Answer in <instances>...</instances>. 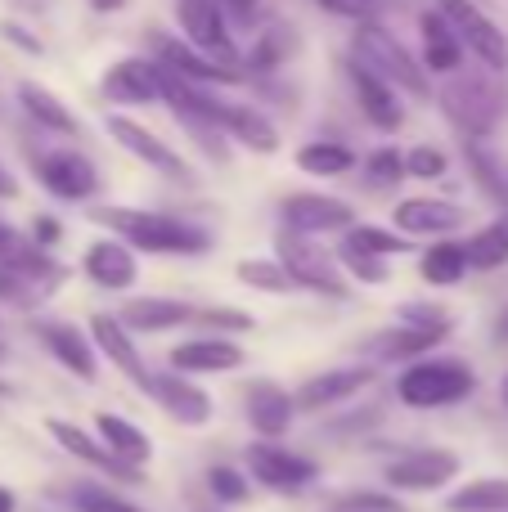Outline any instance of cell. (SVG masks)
I'll return each mask as SVG.
<instances>
[{"instance_id": "1", "label": "cell", "mask_w": 508, "mask_h": 512, "mask_svg": "<svg viewBox=\"0 0 508 512\" xmlns=\"http://www.w3.org/2000/svg\"><path fill=\"white\" fill-rule=\"evenodd\" d=\"M90 221L113 230L122 243L149 256H203L212 248V234L194 221H180L167 212H144V207H95Z\"/></svg>"}, {"instance_id": "6", "label": "cell", "mask_w": 508, "mask_h": 512, "mask_svg": "<svg viewBox=\"0 0 508 512\" xmlns=\"http://www.w3.org/2000/svg\"><path fill=\"white\" fill-rule=\"evenodd\" d=\"M176 23H180V36H185L194 50L212 54L216 63L243 68V54H239V45H234V23L225 18L221 0H176Z\"/></svg>"}, {"instance_id": "54", "label": "cell", "mask_w": 508, "mask_h": 512, "mask_svg": "<svg viewBox=\"0 0 508 512\" xmlns=\"http://www.w3.org/2000/svg\"><path fill=\"white\" fill-rule=\"evenodd\" d=\"M18 194V185H14V176H9L5 167H0V198H14Z\"/></svg>"}, {"instance_id": "50", "label": "cell", "mask_w": 508, "mask_h": 512, "mask_svg": "<svg viewBox=\"0 0 508 512\" xmlns=\"http://www.w3.org/2000/svg\"><path fill=\"white\" fill-rule=\"evenodd\" d=\"M0 36H5L9 45H18V50H27V54H41V50H45L36 36H27V27L14 23V18H5V23H0Z\"/></svg>"}, {"instance_id": "30", "label": "cell", "mask_w": 508, "mask_h": 512, "mask_svg": "<svg viewBox=\"0 0 508 512\" xmlns=\"http://www.w3.org/2000/svg\"><path fill=\"white\" fill-rule=\"evenodd\" d=\"M95 427H99V441H104L122 463H135V468H144V463L153 459V441L135 423H126L122 414H99Z\"/></svg>"}, {"instance_id": "3", "label": "cell", "mask_w": 508, "mask_h": 512, "mask_svg": "<svg viewBox=\"0 0 508 512\" xmlns=\"http://www.w3.org/2000/svg\"><path fill=\"white\" fill-rule=\"evenodd\" d=\"M477 391V373L455 355H423L396 378V400L405 409H446Z\"/></svg>"}, {"instance_id": "13", "label": "cell", "mask_w": 508, "mask_h": 512, "mask_svg": "<svg viewBox=\"0 0 508 512\" xmlns=\"http://www.w3.org/2000/svg\"><path fill=\"white\" fill-rule=\"evenodd\" d=\"M279 221H284V230L320 239V234H338V230L347 234L356 225V207L333 194H288L279 203Z\"/></svg>"}, {"instance_id": "23", "label": "cell", "mask_w": 508, "mask_h": 512, "mask_svg": "<svg viewBox=\"0 0 508 512\" xmlns=\"http://www.w3.org/2000/svg\"><path fill=\"white\" fill-rule=\"evenodd\" d=\"M297 418V396H288L279 382H252L248 387V427L261 441H279Z\"/></svg>"}, {"instance_id": "39", "label": "cell", "mask_w": 508, "mask_h": 512, "mask_svg": "<svg viewBox=\"0 0 508 512\" xmlns=\"http://www.w3.org/2000/svg\"><path fill=\"white\" fill-rule=\"evenodd\" d=\"M338 261H342V270H347L356 283H365V288H378V283L392 279V270L383 265L387 256H374V252L356 248V243H347V239L338 243Z\"/></svg>"}, {"instance_id": "46", "label": "cell", "mask_w": 508, "mask_h": 512, "mask_svg": "<svg viewBox=\"0 0 508 512\" xmlns=\"http://www.w3.org/2000/svg\"><path fill=\"white\" fill-rule=\"evenodd\" d=\"M194 324L212 328V333H248L252 328V315H243V310H225V306H203L194 310Z\"/></svg>"}, {"instance_id": "32", "label": "cell", "mask_w": 508, "mask_h": 512, "mask_svg": "<svg viewBox=\"0 0 508 512\" xmlns=\"http://www.w3.org/2000/svg\"><path fill=\"white\" fill-rule=\"evenodd\" d=\"M297 50V36H293V27H284V23H270L266 32H257V41H252V50L243 54V68L248 72H279L288 63V54Z\"/></svg>"}, {"instance_id": "31", "label": "cell", "mask_w": 508, "mask_h": 512, "mask_svg": "<svg viewBox=\"0 0 508 512\" xmlns=\"http://www.w3.org/2000/svg\"><path fill=\"white\" fill-rule=\"evenodd\" d=\"M419 274H423V283H432V288H455V283L468 274V248L459 239H437L428 252H423Z\"/></svg>"}, {"instance_id": "27", "label": "cell", "mask_w": 508, "mask_h": 512, "mask_svg": "<svg viewBox=\"0 0 508 512\" xmlns=\"http://www.w3.org/2000/svg\"><path fill=\"white\" fill-rule=\"evenodd\" d=\"M122 319L131 333H167V328H180L194 319V306L176 297H140V301H126L122 306Z\"/></svg>"}, {"instance_id": "38", "label": "cell", "mask_w": 508, "mask_h": 512, "mask_svg": "<svg viewBox=\"0 0 508 512\" xmlns=\"http://www.w3.org/2000/svg\"><path fill=\"white\" fill-rule=\"evenodd\" d=\"M342 239L356 243V248H365V252H374V256H401V252L414 248L410 234H396V230H387V225H365V221H356Z\"/></svg>"}, {"instance_id": "15", "label": "cell", "mask_w": 508, "mask_h": 512, "mask_svg": "<svg viewBox=\"0 0 508 512\" xmlns=\"http://www.w3.org/2000/svg\"><path fill=\"white\" fill-rule=\"evenodd\" d=\"M347 81L351 90H356V104L360 113L369 117V126H378V131H401L405 126V108H401V90L392 86L387 77H378L374 68H365L360 59H351L347 54Z\"/></svg>"}, {"instance_id": "34", "label": "cell", "mask_w": 508, "mask_h": 512, "mask_svg": "<svg viewBox=\"0 0 508 512\" xmlns=\"http://www.w3.org/2000/svg\"><path fill=\"white\" fill-rule=\"evenodd\" d=\"M464 248H468V270H482V274L504 270V265H508V216L482 225V230H477Z\"/></svg>"}, {"instance_id": "8", "label": "cell", "mask_w": 508, "mask_h": 512, "mask_svg": "<svg viewBox=\"0 0 508 512\" xmlns=\"http://www.w3.org/2000/svg\"><path fill=\"white\" fill-rule=\"evenodd\" d=\"M243 459H248V477L257 486L275 490V495H302L320 477V468L311 459H302V454H293L288 445H275V441H252Z\"/></svg>"}, {"instance_id": "11", "label": "cell", "mask_w": 508, "mask_h": 512, "mask_svg": "<svg viewBox=\"0 0 508 512\" xmlns=\"http://www.w3.org/2000/svg\"><path fill=\"white\" fill-rule=\"evenodd\" d=\"M108 135H113L117 144H122L131 158H140L144 167H153V171H162L167 180H194V171H189V162L180 158L176 149H171L162 135H153L144 122H135V117H126V113H108Z\"/></svg>"}, {"instance_id": "42", "label": "cell", "mask_w": 508, "mask_h": 512, "mask_svg": "<svg viewBox=\"0 0 508 512\" xmlns=\"http://www.w3.org/2000/svg\"><path fill=\"white\" fill-rule=\"evenodd\" d=\"M450 171V158L437 149V144H414L405 153V176L410 180H441Z\"/></svg>"}, {"instance_id": "33", "label": "cell", "mask_w": 508, "mask_h": 512, "mask_svg": "<svg viewBox=\"0 0 508 512\" xmlns=\"http://www.w3.org/2000/svg\"><path fill=\"white\" fill-rule=\"evenodd\" d=\"M464 158H468L473 180L482 185V194L491 198V203L508 207V171H504V162L486 149V140H464Z\"/></svg>"}, {"instance_id": "22", "label": "cell", "mask_w": 508, "mask_h": 512, "mask_svg": "<svg viewBox=\"0 0 508 512\" xmlns=\"http://www.w3.org/2000/svg\"><path fill=\"white\" fill-rule=\"evenodd\" d=\"M81 270L90 274V283H99V288L108 292H126L135 279H140V265H135V248L131 243H122L113 234V239H95L81 256Z\"/></svg>"}, {"instance_id": "48", "label": "cell", "mask_w": 508, "mask_h": 512, "mask_svg": "<svg viewBox=\"0 0 508 512\" xmlns=\"http://www.w3.org/2000/svg\"><path fill=\"white\" fill-rule=\"evenodd\" d=\"M396 324H414V328H455V319L441 306H423V301H405L396 310Z\"/></svg>"}, {"instance_id": "21", "label": "cell", "mask_w": 508, "mask_h": 512, "mask_svg": "<svg viewBox=\"0 0 508 512\" xmlns=\"http://www.w3.org/2000/svg\"><path fill=\"white\" fill-rule=\"evenodd\" d=\"M90 337H95L99 355H108V364H117V369H122L135 387L149 391L153 373L144 369V355H140V346H135V333L122 324V319L104 315V310H99V315H90Z\"/></svg>"}, {"instance_id": "4", "label": "cell", "mask_w": 508, "mask_h": 512, "mask_svg": "<svg viewBox=\"0 0 508 512\" xmlns=\"http://www.w3.org/2000/svg\"><path fill=\"white\" fill-rule=\"evenodd\" d=\"M351 59H360L365 68H374L378 77H387L396 90L414 99H428L432 95V81H428V68L396 41V32H387L378 18H365V23L351 27Z\"/></svg>"}, {"instance_id": "18", "label": "cell", "mask_w": 508, "mask_h": 512, "mask_svg": "<svg viewBox=\"0 0 508 512\" xmlns=\"http://www.w3.org/2000/svg\"><path fill=\"white\" fill-rule=\"evenodd\" d=\"M149 396L158 400V405L167 409L180 427H207V423H212V414H216L212 396H207V391L198 387L189 373H153Z\"/></svg>"}, {"instance_id": "29", "label": "cell", "mask_w": 508, "mask_h": 512, "mask_svg": "<svg viewBox=\"0 0 508 512\" xmlns=\"http://www.w3.org/2000/svg\"><path fill=\"white\" fill-rule=\"evenodd\" d=\"M450 337V328H414V324H396L392 333H378V355L383 360H423L432 355L441 342Z\"/></svg>"}, {"instance_id": "49", "label": "cell", "mask_w": 508, "mask_h": 512, "mask_svg": "<svg viewBox=\"0 0 508 512\" xmlns=\"http://www.w3.org/2000/svg\"><path fill=\"white\" fill-rule=\"evenodd\" d=\"M221 9L234 27H252L261 18V0H221Z\"/></svg>"}, {"instance_id": "5", "label": "cell", "mask_w": 508, "mask_h": 512, "mask_svg": "<svg viewBox=\"0 0 508 512\" xmlns=\"http://www.w3.org/2000/svg\"><path fill=\"white\" fill-rule=\"evenodd\" d=\"M275 256L297 279V288H311V292H324V297H333V301H347L351 283H347V274H342L338 252H324V243H315L311 234L279 230L275 234Z\"/></svg>"}, {"instance_id": "57", "label": "cell", "mask_w": 508, "mask_h": 512, "mask_svg": "<svg viewBox=\"0 0 508 512\" xmlns=\"http://www.w3.org/2000/svg\"><path fill=\"white\" fill-rule=\"evenodd\" d=\"M500 400H504V405H508V373H504V378H500Z\"/></svg>"}, {"instance_id": "55", "label": "cell", "mask_w": 508, "mask_h": 512, "mask_svg": "<svg viewBox=\"0 0 508 512\" xmlns=\"http://www.w3.org/2000/svg\"><path fill=\"white\" fill-rule=\"evenodd\" d=\"M0 512H18V499H14V490H5V486H0Z\"/></svg>"}, {"instance_id": "47", "label": "cell", "mask_w": 508, "mask_h": 512, "mask_svg": "<svg viewBox=\"0 0 508 512\" xmlns=\"http://www.w3.org/2000/svg\"><path fill=\"white\" fill-rule=\"evenodd\" d=\"M324 14H338V18H351V23H365V18H378L396 5V0H315Z\"/></svg>"}, {"instance_id": "37", "label": "cell", "mask_w": 508, "mask_h": 512, "mask_svg": "<svg viewBox=\"0 0 508 512\" xmlns=\"http://www.w3.org/2000/svg\"><path fill=\"white\" fill-rule=\"evenodd\" d=\"M234 279L239 283H248V288H257V292H288V288H297V279L284 270V261H270V256H248V261H239L234 265Z\"/></svg>"}, {"instance_id": "9", "label": "cell", "mask_w": 508, "mask_h": 512, "mask_svg": "<svg viewBox=\"0 0 508 512\" xmlns=\"http://www.w3.org/2000/svg\"><path fill=\"white\" fill-rule=\"evenodd\" d=\"M32 171L59 203H86L99 194V171L77 149H45L32 158Z\"/></svg>"}, {"instance_id": "25", "label": "cell", "mask_w": 508, "mask_h": 512, "mask_svg": "<svg viewBox=\"0 0 508 512\" xmlns=\"http://www.w3.org/2000/svg\"><path fill=\"white\" fill-rule=\"evenodd\" d=\"M171 369L176 373H230L243 364V346L230 342V337H194V342L176 346V351L167 355Z\"/></svg>"}, {"instance_id": "45", "label": "cell", "mask_w": 508, "mask_h": 512, "mask_svg": "<svg viewBox=\"0 0 508 512\" xmlns=\"http://www.w3.org/2000/svg\"><path fill=\"white\" fill-rule=\"evenodd\" d=\"M72 504H77V512H144V508H135L131 499L113 495L108 486H77L72 490Z\"/></svg>"}, {"instance_id": "26", "label": "cell", "mask_w": 508, "mask_h": 512, "mask_svg": "<svg viewBox=\"0 0 508 512\" xmlns=\"http://www.w3.org/2000/svg\"><path fill=\"white\" fill-rule=\"evenodd\" d=\"M216 122H221V131L230 135V140H239L243 149H252V153H279V131H275V122H270L261 108L230 104V99H225Z\"/></svg>"}, {"instance_id": "12", "label": "cell", "mask_w": 508, "mask_h": 512, "mask_svg": "<svg viewBox=\"0 0 508 512\" xmlns=\"http://www.w3.org/2000/svg\"><path fill=\"white\" fill-rule=\"evenodd\" d=\"M455 477H459V454L450 450H405L383 472V481L396 495H428V490H441Z\"/></svg>"}, {"instance_id": "52", "label": "cell", "mask_w": 508, "mask_h": 512, "mask_svg": "<svg viewBox=\"0 0 508 512\" xmlns=\"http://www.w3.org/2000/svg\"><path fill=\"white\" fill-rule=\"evenodd\" d=\"M23 243H27V239L14 230V225H5V221H0V261H9V256H14L18 248H23Z\"/></svg>"}, {"instance_id": "19", "label": "cell", "mask_w": 508, "mask_h": 512, "mask_svg": "<svg viewBox=\"0 0 508 512\" xmlns=\"http://www.w3.org/2000/svg\"><path fill=\"white\" fill-rule=\"evenodd\" d=\"M36 337L41 346L63 364L68 373H77L81 382H95L99 378V360H95V337H86L77 324H63V319H41L36 324Z\"/></svg>"}, {"instance_id": "35", "label": "cell", "mask_w": 508, "mask_h": 512, "mask_svg": "<svg viewBox=\"0 0 508 512\" xmlns=\"http://www.w3.org/2000/svg\"><path fill=\"white\" fill-rule=\"evenodd\" d=\"M356 162H360L356 153L338 140H311L297 149V167H302L306 176H347Z\"/></svg>"}, {"instance_id": "40", "label": "cell", "mask_w": 508, "mask_h": 512, "mask_svg": "<svg viewBox=\"0 0 508 512\" xmlns=\"http://www.w3.org/2000/svg\"><path fill=\"white\" fill-rule=\"evenodd\" d=\"M45 292L36 288L27 274H18L14 265H0V306H14V310H32Z\"/></svg>"}, {"instance_id": "20", "label": "cell", "mask_w": 508, "mask_h": 512, "mask_svg": "<svg viewBox=\"0 0 508 512\" xmlns=\"http://www.w3.org/2000/svg\"><path fill=\"white\" fill-rule=\"evenodd\" d=\"M369 382H374V369H369V364H342V369L306 378L293 396H297V409H306V414H324V409L351 400L360 387H369Z\"/></svg>"}, {"instance_id": "17", "label": "cell", "mask_w": 508, "mask_h": 512, "mask_svg": "<svg viewBox=\"0 0 508 512\" xmlns=\"http://www.w3.org/2000/svg\"><path fill=\"white\" fill-rule=\"evenodd\" d=\"M468 212L459 203H450V198H401L392 212V225L401 234H410V239H450L455 230H464Z\"/></svg>"}, {"instance_id": "56", "label": "cell", "mask_w": 508, "mask_h": 512, "mask_svg": "<svg viewBox=\"0 0 508 512\" xmlns=\"http://www.w3.org/2000/svg\"><path fill=\"white\" fill-rule=\"evenodd\" d=\"M495 333H500V342H508V310H504L500 319H495Z\"/></svg>"}, {"instance_id": "41", "label": "cell", "mask_w": 508, "mask_h": 512, "mask_svg": "<svg viewBox=\"0 0 508 512\" xmlns=\"http://www.w3.org/2000/svg\"><path fill=\"white\" fill-rule=\"evenodd\" d=\"M207 490L216 495V504H243V499L252 495V477L248 472H239V468H212L207 472Z\"/></svg>"}, {"instance_id": "2", "label": "cell", "mask_w": 508, "mask_h": 512, "mask_svg": "<svg viewBox=\"0 0 508 512\" xmlns=\"http://www.w3.org/2000/svg\"><path fill=\"white\" fill-rule=\"evenodd\" d=\"M437 104L450 122L464 131V140H491L495 126L504 117V90L495 86V72H464L459 68L455 77H446V86L437 90Z\"/></svg>"}, {"instance_id": "10", "label": "cell", "mask_w": 508, "mask_h": 512, "mask_svg": "<svg viewBox=\"0 0 508 512\" xmlns=\"http://www.w3.org/2000/svg\"><path fill=\"white\" fill-rule=\"evenodd\" d=\"M149 50H153V59H158L162 68L180 72L185 81H198V86H239V81H248V72H243V68L216 63L212 54L194 50V45H189L185 36L153 32V36H149Z\"/></svg>"}, {"instance_id": "24", "label": "cell", "mask_w": 508, "mask_h": 512, "mask_svg": "<svg viewBox=\"0 0 508 512\" xmlns=\"http://www.w3.org/2000/svg\"><path fill=\"white\" fill-rule=\"evenodd\" d=\"M419 32H423V68L437 72V77H455L459 68H464V41H459V32L450 27V18L441 14L437 5L423 9L419 14Z\"/></svg>"}, {"instance_id": "43", "label": "cell", "mask_w": 508, "mask_h": 512, "mask_svg": "<svg viewBox=\"0 0 508 512\" xmlns=\"http://www.w3.org/2000/svg\"><path fill=\"white\" fill-rule=\"evenodd\" d=\"M333 512H405V504L396 490H351L333 504Z\"/></svg>"}, {"instance_id": "58", "label": "cell", "mask_w": 508, "mask_h": 512, "mask_svg": "<svg viewBox=\"0 0 508 512\" xmlns=\"http://www.w3.org/2000/svg\"><path fill=\"white\" fill-rule=\"evenodd\" d=\"M14 5H23V9H36V5H45V0H14Z\"/></svg>"}, {"instance_id": "59", "label": "cell", "mask_w": 508, "mask_h": 512, "mask_svg": "<svg viewBox=\"0 0 508 512\" xmlns=\"http://www.w3.org/2000/svg\"><path fill=\"white\" fill-rule=\"evenodd\" d=\"M0 360H5V342H0Z\"/></svg>"}, {"instance_id": "53", "label": "cell", "mask_w": 508, "mask_h": 512, "mask_svg": "<svg viewBox=\"0 0 508 512\" xmlns=\"http://www.w3.org/2000/svg\"><path fill=\"white\" fill-rule=\"evenodd\" d=\"M131 0H90V9H99V14H117V9H126Z\"/></svg>"}, {"instance_id": "7", "label": "cell", "mask_w": 508, "mask_h": 512, "mask_svg": "<svg viewBox=\"0 0 508 512\" xmlns=\"http://www.w3.org/2000/svg\"><path fill=\"white\" fill-rule=\"evenodd\" d=\"M437 9L450 18V27L459 32L464 50L473 54L482 68H491L495 77H500L508 68V36L495 27V18L486 14L482 5H473V0H437Z\"/></svg>"}, {"instance_id": "36", "label": "cell", "mask_w": 508, "mask_h": 512, "mask_svg": "<svg viewBox=\"0 0 508 512\" xmlns=\"http://www.w3.org/2000/svg\"><path fill=\"white\" fill-rule=\"evenodd\" d=\"M450 512H508V477H477L446 499Z\"/></svg>"}, {"instance_id": "44", "label": "cell", "mask_w": 508, "mask_h": 512, "mask_svg": "<svg viewBox=\"0 0 508 512\" xmlns=\"http://www.w3.org/2000/svg\"><path fill=\"white\" fill-rule=\"evenodd\" d=\"M365 176H369V185H401L405 180V153H396L392 144L374 149L365 158Z\"/></svg>"}, {"instance_id": "14", "label": "cell", "mask_w": 508, "mask_h": 512, "mask_svg": "<svg viewBox=\"0 0 508 512\" xmlns=\"http://www.w3.org/2000/svg\"><path fill=\"white\" fill-rule=\"evenodd\" d=\"M108 104H162V63L131 54V59H117L113 68L99 77Z\"/></svg>"}, {"instance_id": "51", "label": "cell", "mask_w": 508, "mask_h": 512, "mask_svg": "<svg viewBox=\"0 0 508 512\" xmlns=\"http://www.w3.org/2000/svg\"><path fill=\"white\" fill-rule=\"evenodd\" d=\"M59 234H63V225L54 221V216H36V221H32V243H36V248H54V243H59Z\"/></svg>"}, {"instance_id": "28", "label": "cell", "mask_w": 508, "mask_h": 512, "mask_svg": "<svg viewBox=\"0 0 508 512\" xmlns=\"http://www.w3.org/2000/svg\"><path fill=\"white\" fill-rule=\"evenodd\" d=\"M18 108H23V113L50 135H77L81 131V122L72 117V108L63 104L54 90L36 86V81H18Z\"/></svg>"}, {"instance_id": "16", "label": "cell", "mask_w": 508, "mask_h": 512, "mask_svg": "<svg viewBox=\"0 0 508 512\" xmlns=\"http://www.w3.org/2000/svg\"><path fill=\"white\" fill-rule=\"evenodd\" d=\"M45 432H50L54 441L72 454V459L86 463V468L104 472V477H113V481H126V486H140V468H135V463H122L104 441H95L86 427L68 423V418H50V423H45Z\"/></svg>"}]
</instances>
